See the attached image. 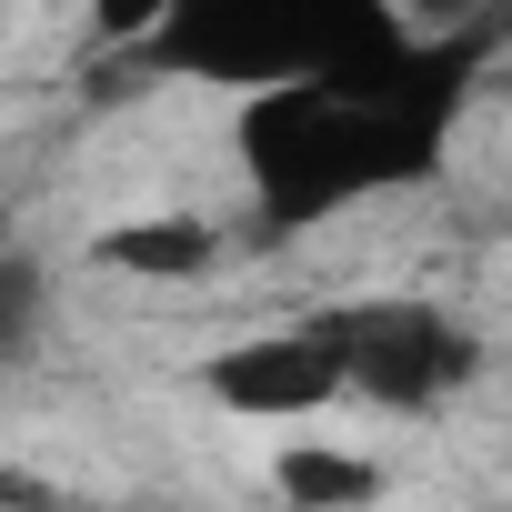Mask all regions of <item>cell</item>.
I'll use <instances>...</instances> for the list:
<instances>
[{
	"label": "cell",
	"mask_w": 512,
	"mask_h": 512,
	"mask_svg": "<svg viewBox=\"0 0 512 512\" xmlns=\"http://www.w3.org/2000/svg\"><path fill=\"white\" fill-rule=\"evenodd\" d=\"M201 392L221 422H251V432H292V422H322L352 402L332 322H262V332L221 342L201 362Z\"/></svg>",
	"instance_id": "cell-1"
},
{
	"label": "cell",
	"mask_w": 512,
	"mask_h": 512,
	"mask_svg": "<svg viewBox=\"0 0 512 512\" xmlns=\"http://www.w3.org/2000/svg\"><path fill=\"white\" fill-rule=\"evenodd\" d=\"M332 342H342L352 402H382V412H432V402L472 372V352L452 342V322H432V312H412V302H372V312L332 322Z\"/></svg>",
	"instance_id": "cell-2"
},
{
	"label": "cell",
	"mask_w": 512,
	"mask_h": 512,
	"mask_svg": "<svg viewBox=\"0 0 512 512\" xmlns=\"http://www.w3.org/2000/svg\"><path fill=\"white\" fill-rule=\"evenodd\" d=\"M221 251H231V241H221V221H211V211L161 201V211L101 221L81 262H91V272H111V282H141V292H191V282H211V272H221Z\"/></svg>",
	"instance_id": "cell-3"
},
{
	"label": "cell",
	"mask_w": 512,
	"mask_h": 512,
	"mask_svg": "<svg viewBox=\"0 0 512 512\" xmlns=\"http://www.w3.org/2000/svg\"><path fill=\"white\" fill-rule=\"evenodd\" d=\"M282 502H302V512H332V502H382V462L372 452H342V442H322V432H282V452H272V472H262Z\"/></svg>",
	"instance_id": "cell-4"
},
{
	"label": "cell",
	"mask_w": 512,
	"mask_h": 512,
	"mask_svg": "<svg viewBox=\"0 0 512 512\" xmlns=\"http://www.w3.org/2000/svg\"><path fill=\"white\" fill-rule=\"evenodd\" d=\"M171 21H181V0H91V41H121V51L161 41Z\"/></svg>",
	"instance_id": "cell-5"
},
{
	"label": "cell",
	"mask_w": 512,
	"mask_h": 512,
	"mask_svg": "<svg viewBox=\"0 0 512 512\" xmlns=\"http://www.w3.org/2000/svg\"><path fill=\"white\" fill-rule=\"evenodd\" d=\"M382 11H392L402 31H432V41H442V31H472L492 0H382Z\"/></svg>",
	"instance_id": "cell-6"
},
{
	"label": "cell",
	"mask_w": 512,
	"mask_h": 512,
	"mask_svg": "<svg viewBox=\"0 0 512 512\" xmlns=\"http://www.w3.org/2000/svg\"><path fill=\"white\" fill-rule=\"evenodd\" d=\"M41 492H51L41 472H0V502H41Z\"/></svg>",
	"instance_id": "cell-7"
},
{
	"label": "cell",
	"mask_w": 512,
	"mask_h": 512,
	"mask_svg": "<svg viewBox=\"0 0 512 512\" xmlns=\"http://www.w3.org/2000/svg\"><path fill=\"white\" fill-rule=\"evenodd\" d=\"M0 272H11V231H0Z\"/></svg>",
	"instance_id": "cell-8"
}]
</instances>
